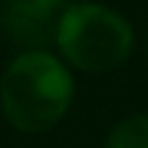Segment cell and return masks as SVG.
<instances>
[{
    "mask_svg": "<svg viewBox=\"0 0 148 148\" xmlns=\"http://www.w3.org/2000/svg\"><path fill=\"white\" fill-rule=\"evenodd\" d=\"M73 101V78L68 68L44 49H29L16 57L0 81V107L5 120L21 133H44L55 127Z\"/></svg>",
    "mask_w": 148,
    "mask_h": 148,
    "instance_id": "cell-1",
    "label": "cell"
},
{
    "mask_svg": "<svg viewBox=\"0 0 148 148\" xmlns=\"http://www.w3.org/2000/svg\"><path fill=\"white\" fill-rule=\"evenodd\" d=\"M55 42L73 68L107 73L130 57L135 34L117 10L99 3H73L57 18Z\"/></svg>",
    "mask_w": 148,
    "mask_h": 148,
    "instance_id": "cell-2",
    "label": "cell"
},
{
    "mask_svg": "<svg viewBox=\"0 0 148 148\" xmlns=\"http://www.w3.org/2000/svg\"><path fill=\"white\" fill-rule=\"evenodd\" d=\"M62 0H3L0 10V26L3 31L18 42L34 49H42L49 36H55Z\"/></svg>",
    "mask_w": 148,
    "mask_h": 148,
    "instance_id": "cell-3",
    "label": "cell"
},
{
    "mask_svg": "<svg viewBox=\"0 0 148 148\" xmlns=\"http://www.w3.org/2000/svg\"><path fill=\"white\" fill-rule=\"evenodd\" d=\"M104 148H148V114L122 117L109 130Z\"/></svg>",
    "mask_w": 148,
    "mask_h": 148,
    "instance_id": "cell-4",
    "label": "cell"
}]
</instances>
